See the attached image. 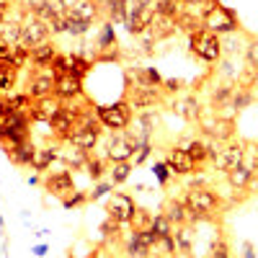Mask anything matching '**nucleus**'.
<instances>
[{
    "label": "nucleus",
    "instance_id": "obj_39",
    "mask_svg": "<svg viewBox=\"0 0 258 258\" xmlns=\"http://www.w3.org/2000/svg\"><path fill=\"white\" fill-rule=\"evenodd\" d=\"M16 83H18V70L16 68H6L3 64V70H0V96L13 93Z\"/></svg>",
    "mask_w": 258,
    "mask_h": 258
},
{
    "label": "nucleus",
    "instance_id": "obj_41",
    "mask_svg": "<svg viewBox=\"0 0 258 258\" xmlns=\"http://www.w3.org/2000/svg\"><path fill=\"white\" fill-rule=\"evenodd\" d=\"M8 103H11V109L13 111H24V114H29V109H31V96L26 93V91H21V93H8V96H3Z\"/></svg>",
    "mask_w": 258,
    "mask_h": 258
},
{
    "label": "nucleus",
    "instance_id": "obj_18",
    "mask_svg": "<svg viewBox=\"0 0 258 258\" xmlns=\"http://www.w3.org/2000/svg\"><path fill=\"white\" fill-rule=\"evenodd\" d=\"M54 96H57L59 101H73V98L85 96L83 78H78V75H57V83H54Z\"/></svg>",
    "mask_w": 258,
    "mask_h": 258
},
{
    "label": "nucleus",
    "instance_id": "obj_40",
    "mask_svg": "<svg viewBox=\"0 0 258 258\" xmlns=\"http://www.w3.org/2000/svg\"><path fill=\"white\" fill-rule=\"evenodd\" d=\"M181 11H183V3H181V0H155V13H160V16L178 18Z\"/></svg>",
    "mask_w": 258,
    "mask_h": 258
},
{
    "label": "nucleus",
    "instance_id": "obj_14",
    "mask_svg": "<svg viewBox=\"0 0 258 258\" xmlns=\"http://www.w3.org/2000/svg\"><path fill=\"white\" fill-rule=\"evenodd\" d=\"M44 188L57 199H68L70 194H75V178L70 170H54V173H47L44 176Z\"/></svg>",
    "mask_w": 258,
    "mask_h": 258
},
{
    "label": "nucleus",
    "instance_id": "obj_58",
    "mask_svg": "<svg viewBox=\"0 0 258 258\" xmlns=\"http://www.w3.org/2000/svg\"><path fill=\"white\" fill-rule=\"evenodd\" d=\"M0 70H3V64H0Z\"/></svg>",
    "mask_w": 258,
    "mask_h": 258
},
{
    "label": "nucleus",
    "instance_id": "obj_54",
    "mask_svg": "<svg viewBox=\"0 0 258 258\" xmlns=\"http://www.w3.org/2000/svg\"><path fill=\"white\" fill-rule=\"evenodd\" d=\"M26 181H29V186H36V183H39V173H31Z\"/></svg>",
    "mask_w": 258,
    "mask_h": 258
},
{
    "label": "nucleus",
    "instance_id": "obj_10",
    "mask_svg": "<svg viewBox=\"0 0 258 258\" xmlns=\"http://www.w3.org/2000/svg\"><path fill=\"white\" fill-rule=\"evenodd\" d=\"M158 124H160L158 114L150 109V111H140V114L132 119V124L124 129V132H126V137L132 140L135 145H145V142L153 140V132L158 129Z\"/></svg>",
    "mask_w": 258,
    "mask_h": 258
},
{
    "label": "nucleus",
    "instance_id": "obj_35",
    "mask_svg": "<svg viewBox=\"0 0 258 258\" xmlns=\"http://www.w3.org/2000/svg\"><path fill=\"white\" fill-rule=\"evenodd\" d=\"M183 147L188 150V155L197 160V165H202V163L209 160V142H207V140H197V137H194V140H188Z\"/></svg>",
    "mask_w": 258,
    "mask_h": 258
},
{
    "label": "nucleus",
    "instance_id": "obj_57",
    "mask_svg": "<svg viewBox=\"0 0 258 258\" xmlns=\"http://www.w3.org/2000/svg\"><path fill=\"white\" fill-rule=\"evenodd\" d=\"M186 258H197V255H186Z\"/></svg>",
    "mask_w": 258,
    "mask_h": 258
},
{
    "label": "nucleus",
    "instance_id": "obj_8",
    "mask_svg": "<svg viewBox=\"0 0 258 258\" xmlns=\"http://www.w3.org/2000/svg\"><path fill=\"white\" fill-rule=\"evenodd\" d=\"M137 212V204H135V197L126 191H111L109 199H106V214L109 220H114L116 225H129Z\"/></svg>",
    "mask_w": 258,
    "mask_h": 258
},
{
    "label": "nucleus",
    "instance_id": "obj_34",
    "mask_svg": "<svg viewBox=\"0 0 258 258\" xmlns=\"http://www.w3.org/2000/svg\"><path fill=\"white\" fill-rule=\"evenodd\" d=\"M132 170H135L132 163H111V168H109L111 186H124L129 181V176H132Z\"/></svg>",
    "mask_w": 258,
    "mask_h": 258
},
{
    "label": "nucleus",
    "instance_id": "obj_3",
    "mask_svg": "<svg viewBox=\"0 0 258 258\" xmlns=\"http://www.w3.org/2000/svg\"><path fill=\"white\" fill-rule=\"evenodd\" d=\"M153 18H155V0H129L126 6V34L140 39L142 34L150 31L153 26Z\"/></svg>",
    "mask_w": 258,
    "mask_h": 258
},
{
    "label": "nucleus",
    "instance_id": "obj_49",
    "mask_svg": "<svg viewBox=\"0 0 258 258\" xmlns=\"http://www.w3.org/2000/svg\"><path fill=\"white\" fill-rule=\"evenodd\" d=\"M160 88H163L165 93L173 96V93H178V91L183 88V80H178V78H163V85H160Z\"/></svg>",
    "mask_w": 258,
    "mask_h": 258
},
{
    "label": "nucleus",
    "instance_id": "obj_36",
    "mask_svg": "<svg viewBox=\"0 0 258 258\" xmlns=\"http://www.w3.org/2000/svg\"><path fill=\"white\" fill-rule=\"evenodd\" d=\"M91 26H93V24H88V21H80V18H73V16L64 18V34L73 36V39L88 36V34H91Z\"/></svg>",
    "mask_w": 258,
    "mask_h": 258
},
{
    "label": "nucleus",
    "instance_id": "obj_42",
    "mask_svg": "<svg viewBox=\"0 0 258 258\" xmlns=\"http://www.w3.org/2000/svg\"><path fill=\"white\" fill-rule=\"evenodd\" d=\"M173 227H176V225L170 222L163 212H160V214H155L153 222H150V230L158 232V238H168V235H173Z\"/></svg>",
    "mask_w": 258,
    "mask_h": 258
},
{
    "label": "nucleus",
    "instance_id": "obj_16",
    "mask_svg": "<svg viewBox=\"0 0 258 258\" xmlns=\"http://www.w3.org/2000/svg\"><path fill=\"white\" fill-rule=\"evenodd\" d=\"M165 163L170 165L173 176H191L197 170V160L188 155L186 147H170L168 155H165Z\"/></svg>",
    "mask_w": 258,
    "mask_h": 258
},
{
    "label": "nucleus",
    "instance_id": "obj_25",
    "mask_svg": "<svg viewBox=\"0 0 258 258\" xmlns=\"http://www.w3.org/2000/svg\"><path fill=\"white\" fill-rule=\"evenodd\" d=\"M49 129H52V137H57L59 142H68V137L73 135V129H75V116H70L68 111H59L52 121H49Z\"/></svg>",
    "mask_w": 258,
    "mask_h": 258
},
{
    "label": "nucleus",
    "instance_id": "obj_47",
    "mask_svg": "<svg viewBox=\"0 0 258 258\" xmlns=\"http://www.w3.org/2000/svg\"><path fill=\"white\" fill-rule=\"evenodd\" d=\"M111 191H114L111 181H98V183L93 186V191L88 194V199H91V202H98V199H103V197H109Z\"/></svg>",
    "mask_w": 258,
    "mask_h": 258
},
{
    "label": "nucleus",
    "instance_id": "obj_28",
    "mask_svg": "<svg viewBox=\"0 0 258 258\" xmlns=\"http://www.w3.org/2000/svg\"><path fill=\"white\" fill-rule=\"evenodd\" d=\"M173 111L178 116H183L186 121H202V111H199V101L188 96V98H181V101H173Z\"/></svg>",
    "mask_w": 258,
    "mask_h": 258
},
{
    "label": "nucleus",
    "instance_id": "obj_50",
    "mask_svg": "<svg viewBox=\"0 0 258 258\" xmlns=\"http://www.w3.org/2000/svg\"><path fill=\"white\" fill-rule=\"evenodd\" d=\"M49 253V243H36L34 248H31V255L34 258H44Z\"/></svg>",
    "mask_w": 258,
    "mask_h": 258
},
{
    "label": "nucleus",
    "instance_id": "obj_33",
    "mask_svg": "<svg viewBox=\"0 0 258 258\" xmlns=\"http://www.w3.org/2000/svg\"><path fill=\"white\" fill-rule=\"evenodd\" d=\"M0 39L11 47L21 44V18L18 21H8V18L0 21Z\"/></svg>",
    "mask_w": 258,
    "mask_h": 258
},
{
    "label": "nucleus",
    "instance_id": "obj_43",
    "mask_svg": "<svg viewBox=\"0 0 258 258\" xmlns=\"http://www.w3.org/2000/svg\"><path fill=\"white\" fill-rule=\"evenodd\" d=\"M153 217H155V214L150 212V209L137 207V212H135L132 222H129V227H132V230H147V227H150V222H153Z\"/></svg>",
    "mask_w": 258,
    "mask_h": 258
},
{
    "label": "nucleus",
    "instance_id": "obj_20",
    "mask_svg": "<svg viewBox=\"0 0 258 258\" xmlns=\"http://www.w3.org/2000/svg\"><path fill=\"white\" fill-rule=\"evenodd\" d=\"M98 11H101V21H111L114 26H124L126 24V6L129 0H96Z\"/></svg>",
    "mask_w": 258,
    "mask_h": 258
},
{
    "label": "nucleus",
    "instance_id": "obj_4",
    "mask_svg": "<svg viewBox=\"0 0 258 258\" xmlns=\"http://www.w3.org/2000/svg\"><path fill=\"white\" fill-rule=\"evenodd\" d=\"M188 52L197 57V59L207 62V64H217V62L222 59V54H225V49H222V36L202 29V31H197V34L188 36Z\"/></svg>",
    "mask_w": 258,
    "mask_h": 258
},
{
    "label": "nucleus",
    "instance_id": "obj_2",
    "mask_svg": "<svg viewBox=\"0 0 258 258\" xmlns=\"http://www.w3.org/2000/svg\"><path fill=\"white\" fill-rule=\"evenodd\" d=\"M96 116H98L103 129H109V132H124V129L132 124L135 111H132V106H129V101L121 98V101H114V103H96Z\"/></svg>",
    "mask_w": 258,
    "mask_h": 258
},
{
    "label": "nucleus",
    "instance_id": "obj_48",
    "mask_svg": "<svg viewBox=\"0 0 258 258\" xmlns=\"http://www.w3.org/2000/svg\"><path fill=\"white\" fill-rule=\"evenodd\" d=\"M245 59H248L250 68L258 70V39H250V41H248V47H245Z\"/></svg>",
    "mask_w": 258,
    "mask_h": 258
},
{
    "label": "nucleus",
    "instance_id": "obj_56",
    "mask_svg": "<svg viewBox=\"0 0 258 258\" xmlns=\"http://www.w3.org/2000/svg\"><path fill=\"white\" fill-rule=\"evenodd\" d=\"M6 230V220H3V214H0V232Z\"/></svg>",
    "mask_w": 258,
    "mask_h": 258
},
{
    "label": "nucleus",
    "instance_id": "obj_9",
    "mask_svg": "<svg viewBox=\"0 0 258 258\" xmlns=\"http://www.w3.org/2000/svg\"><path fill=\"white\" fill-rule=\"evenodd\" d=\"M54 83H57V73L52 68H34L26 80V93L31 96V101L54 96Z\"/></svg>",
    "mask_w": 258,
    "mask_h": 258
},
{
    "label": "nucleus",
    "instance_id": "obj_52",
    "mask_svg": "<svg viewBox=\"0 0 258 258\" xmlns=\"http://www.w3.org/2000/svg\"><path fill=\"white\" fill-rule=\"evenodd\" d=\"M183 6H207V3H212V0H181Z\"/></svg>",
    "mask_w": 258,
    "mask_h": 258
},
{
    "label": "nucleus",
    "instance_id": "obj_37",
    "mask_svg": "<svg viewBox=\"0 0 258 258\" xmlns=\"http://www.w3.org/2000/svg\"><path fill=\"white\" fill-rule=\"evenodd\" d=\"M232 109L235 111H243V109H248V106L253 103V91L248 88V85H235L232 88Z\"/></svg>",
    "mask_w": 258,
    "mask_h": 258
},
{
    "label": "nucleus",
    "instance_id": "obj_11",
    "mask_svg": "<svg viewBox=\"0 0 258 258\" xmlns=\"http://www.w3.org/2000/svg\"><path fill=\"white\" fill-rule=\"evenodd\" d=\"M135 142L126 137V132H111L106 140L103 150H106V160L109 163H129L135 155Z\"/></svg>",
    "mask_w": 258,
    "mask_h": 258
},
{
    "label": "nucleus",
    "instance_id": "obj_53",
    "mask_svg": "<svg viewBox=\"0 0 258 258\" xmlns=\"http://www.w3.org/2000/svg\"><path fill=\"white\" fill-rule=\"evenodd\" d=\"M248 188H253V191H258V168L253 170V181H250V186Z\"/></svg>",
    "mask_w": 258,
    "mask_h": 258
},
{
    "label": "nucleus",
    "instance_id": "obj_31",
    "mask_svg": "<svg viewBox=\"0 0 258 258\" xmlns=\"http://www.w3.org/2000/svg\"><path fill=\"white\" fill-rule=\"evenodd\" d=\"M59 160H64L73 170H83L85 160H88V153H85V150H80V147H75V145H68V147L59 150Z\"/></svg>",
    "mask_w": 258,
    "mask_h": 258
},
{
    "label": "nucleus",
    "instance_id": "obj_45",
    "mask_svg": "<svg viewBox=\"0 0 258 258\" xmlns=\"http://www.w3.org/2000/svg\"><path fill=\"white\" fill-rule=\"evenodd\" d=\"M207 258H230V245H227V240H225V235H220V238L212 243Z\"/></svg>",
    "mask_w": 258,
    "mask_h": 258
},
{
    "label": "nucleus",
    "instance_id": "obj_21",
    "mask_svg": "<svg viewBox=\"0 0 258 258\" xmlns=\"http://www.w3.org/2000/svg\"><path fill=\"white\" fill-rule=\"evenodd\" d=\"M59 145H44V147H36L34 150V158H31V170L36 173H44V170L52 168L54 160H59Z\"/></svg>",
    "mask_w": 258,
    "mask_h": 258
},
{
    "label": "nucleus",
    "instance_id": "obj_19",
    "mask_svg": "<svg viewBox=\"0 0 258 258\" xmlns=\"http://www.w3.org/2000/svg\"><path fill=\"white\" fill-rule=\"evenodd\" d=\"M34 150H36V145L31 140H24V142H18V145H3V155L13 165H18V168H31Z\"/></svg>",
    "mask_w": 258,
    "mask_h": 258
},
{
    "label": "nucleus",
    "instance_id": "obj_27",
    "mask_svg": "<svg viewBox=\"0 0 258 258\" xmlns=\"http://www.w3.org/2000/svg\"><path fill=\"white\" fill-rule=\"evenodd\" d=\"M178 31V24H176V18H168V16H160L155 13L153 18V26H150V34L155 36V41H163V39H170Z\"/></svg>",
    "mask_w": 258,
    "mask_h": 258
},
{
    "label": "nucleus",
    "instance_id": "obj_30",
    "mask_svg": "<svg viewBox=\"0 0 258 258\" xmlns=\"http://www.w3.org/2000/svg\"><path fill=\"white\" fill-rule=\"evenodd\" d=\"M124 253H126V258H150V255H153V250L142 243V238H140L137 230L129 232V238H126V243H124Z\"/></svg>",
    "mask_w": 258,
    "mask_h": 258
},
{
    "label": "nucleus",
    "instance_id": "obj_55",
    "mask_svg": "<svg viewBox=\"0 0 258 258\" xmlns=\"http://www.w3.org/2000/svg\"><path fill=\"white\" fill-rule=\"evenodd\" d=\"M34 235H36V238H47V235H49V230H36Z\"/></svg>",
    "mask_w": 258,
    "mask_h": 258
},
{
    "label": "nucleus",
    "instance_id": "obj_44",
    "mask_svg": "<svg viewBox=\"0 0 258 258\" xmlns=\"http://www.w3.org/2000/svg\"><path fill=\"white\" fill-rule=\"evenodd\" d=\"M150 155H153V142L137 145V147H135V155H132V160H129V163H132L135 168H140L142 163H147V160H150Z\"/></svg>",
    "mask_w": 258,
    "mask_h": 258
},
{
    "label": "nucleus",
    "instance_id": "obj_26",
    "mask_svg": "<svg viewBox=\"0 0 258 258\" xmlns=\"http://www.w3.org/2000/svg\"><path fill=\"white\" fill-rule=\"evenodd\" d=\"M165 217L173 222V225H186L188 222V217H191V212H188V207H186V202L183 199H168L165 204H163V209H160Z\"/></svg>",
    "mask_w": 258,
    "mask_h": 258
},
{
    "label": "nucleus",
    "instance_id": "obj_6",
    "mask_svg": "<svg viewBox=\"0 0 258 258\" xmlns=\"http://www.w3.org/2000/svg\"><path fill=\"white\" fill-rule=\"evenodd\" d=\"M31 119L24 111H11L0 119V145H18L24 140H31Z\"/></svg>",
    "mask_w": 258,
    "mask_h": 258
},
{
    "label": "nucleus",
    "instance_id": "obj_12",
    "mask_svg": "<svg viewBox=\"0 0 258 258\" xmlns=\"http://www.w3.org/2000/svg\"><path fill=\"white\" fill-rule=\"evenodd\" d=\"M132 106V111H150L158 103H163V91L160 88H142V85H129V93L124 96Z\"/></svg>",
    "mask_w": 258,
    "mask_h": 258
},
{
    "label": "nucleus",
    "instance_id": "obj_23",
    "mask_svg": "<svg viewBox=\"0 0 258 258\" xmlns=\"http://www.w3.org/2000/svg\"><path fill=\"white\" fill-rule=\"evenodd\" d=\"M173 240H176V248H178L181 255H191L194 240H197V230H194V225H191V222L176 225V227H173Z\"/></svg>",
    "mask_w": 258,
    "mask_h": 258
},
{
    "label": "nucleus",
    "instance_id": "obj_15",
    "mask_svg": "<svg viewBox=\"0 0 258 258\" xmlns=\"http://www.w3.org/2000/svg\"><path fill=\"white\" fill-rule=\"evenodd\" d=\"M62 111V101L57 96H47V98H39L31 103V109H29V119L34 124H47Z\"/></svg>",
    "mask_w": 258,
    "mask_h": 258
},
{
    "label": "nucleus",
    "instance_id": "obj_32",
    "mask_svg": "<svg viewBox=\"0 0 258 258\" xmlns=\"http://www.w3.org/2000/svg\"><path fill=\"white\" fill-rule=\"evenodd\" d=\"M83 170H85V176H88L93 183L103 181V176L109 173V168H106V160H103V158H98V155H93V153H88V160H85Z\"/></svg>",
    "mask_w": 258,
    "mask_h": 258
},
{
    "label": "nucleus",
    "instance_id": "obj_22",
    "mask_svg": "<svg viewBox=\"0 0 258 258\" xmlns=\"http://www.w3.org/2000/svg\"><path fill=\"white\" fill-rule=\"evenodd\" d=\"M68 16L93 24V21L101 18V11H98V3H96V0H73L70 8H68Z\"/></svg>",
    "mask_w": 258,
    "mask_h": 258
},
{
    "label": "nucleus",
    "instance_id": "obj_5",
    "mask_svg": "<svg viewBox=\"0 0 258 258\" xmlns=\"http://www.w3.org/2000/svg\"><path fill=\"white\" fill-rule=\"evenodd\" d=\"M204 29L217 34V36H230L240 29V21H238V13L232 8L222 6L220 0H212L209 11L204 13Z\"/></svg>",
    "mask_w": 258,
    "mask_h": 258
},
{
    "label": "nucleus",
    "instance_id": "obj_17",
    "mask_svg": "<svg viewBox=\"0 0 258 258\" xmlns=\"http://www.w3.org/2000/svg\"><path fill=\"white\" fill-rule=\"evenodd\" d=\"M126 80H135V85H142V88H160L163 85V75L158 73V68H147V64H132Z\"/></svg>",
    "mask_w": 258,
    "mask_h": 258
},
{
    "label": "nucleus",
    "instance_id": "obj_46",
    "mask_svg": "<svg viewBox=\"0 0 258 258\" xmlns=\"http://www.w3.org/2000/svg\"><path fill=\"white\" fill-rule=\"evenodd\" d=\"M91 199H88V191H75V194H70L68 199H62V207L64 209H78V207H83V204H88Z\"/></svg>",
    "mask_w": 258,
    "mask_h": 258
},
{
    "label": "nucleus",
    "instance_id": "obj_38",
    "mask_svg": "<svg viewBox=\"0 0 258 258\" xmlns=\"http://www.w3.org/2000/svg\"><path fill=\"white\" fill-rule=\"evenodd\" d=\"M150 173H153V178H155V183H158L160 188H165V186L170 183V178H176L173 170H170V165H168L165 160H155L153 168H150Z\"/></svg>",
    "mask_w": 258,
    "mask_h": 258
},
{
    "label": "nucleus",
    "instance_id": "obj_7",
    "mask_svg": "<svg viewBox=\"0 0 258 258\" xmlns=\"http://www.w3.org/2000/svg\"><path fill=\"white\" fill-rule=\"evenodd\" d=\"M52 34L47 29V24L41 18H36L31 11H26L24 16H21V47L26 49H34L39 44H44V41H49Z\"/></svg>",
    "mask_w": 258,
    "mask_h": 258
},
{
    "label": "nucleus",
    "instance_id": "obj_1",
    "mask_svg": "<svg viewBox=\"0 0 258 258\" xmlns=\"http://www.w3.org/2000/svg\"><path fill=\"white\" fill-rule=\"evenodd\" d=\"M183 202H186V207L191 212V217H188L191 225H197V222H212L220 214V209H222L220 194H214L207 186H191L188 194L183 197Z\"/></svg>",
    "mask_w": 258,
    "mask_h": 258
},
{
    "label": "nucleus",
    "instance_id": "obj_51",
    "mask_svg": "<svg viewBox=\"0 0 258 258\" xmlns=\"http://www.w3.org/2000/svg\"><path fill=\"white\" fill-rule=\"evenodd\" d=\"M240 250H243V258H255V245L250 240H243L240 243Z\"/></svg>",
    "mask_w": 258,
    "mask_h": 258
},
{
    "label": "nucleus",
    "instance_id": "obj_24",
    "mask_svg": "<svg viewBox=\"0 0 258 258\" xmlns=\"http://www.w3.org/2000/svg\"><path fill=\"white\" fill-rule=\"evenodd\" d=\"M57 57H59V52H57V47H54L52 39L31 49V64H34V68H52Z\"/></svg>",
    "mask_w": 258,
    "mask_h": 258
},
{
    "label": "nucleus",
    "instance_id": "obj_29",
    "mask_svg": "<svg viewBox=\"0 0 258 258\" xmlns=\"http://www.w3.org/2000/svg\"><path fill=\"white\" fill-rule=\"evenodd\" d=\"M253 181V168H248L245 163H240L238 168H232L227 173V183L235 188V191H245Z\"/></svg>",
    "mask_w": 258,
    "mask_h": 258
},
{
    "label": "nucleus",
    "instance_id": "obj_13",
    "mask_svg": "<svg viewBox=\"0 0 258 258\" xmlns=\"http://www.w3.org/2000/svg\"><path fill=\"white\" fill-rule=\"evenodd\" d=\"M245 160V147L243 142H225L220 147L217 158H214V170H222V173H230L232 168H238L240 163Z\"/></svg>",
    "mask_w": 258,
    "mask_h": 258
}]
</instances>
